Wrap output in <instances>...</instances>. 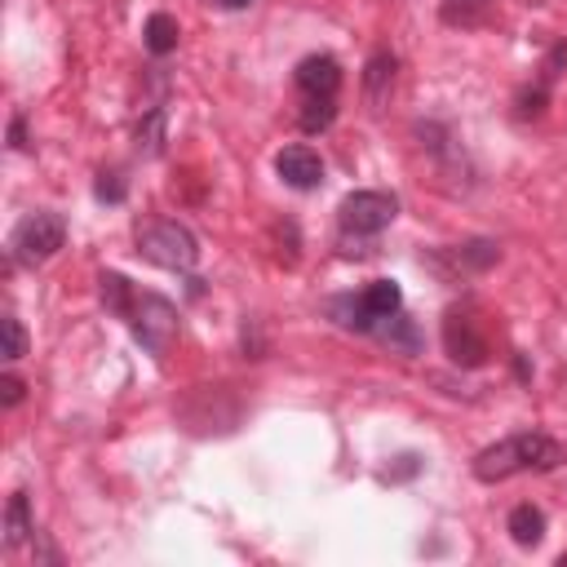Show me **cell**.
Wrapping results in <instances>:
<instances>
[{
    "mask_svg": "<svg viewBox=\"0 0 567 567\" xmlns=\"http://www.w3.org/2000/svg\"><path fill=\"white\" fill-rule=\"evenodd\" d=\"M563 461H567V447L558 439H549L540 430H523V434H509V439L483 447L470 461V470H474L478 483H501V478H514L523 470H536V474L558 470Z\"/></svg>",
    "mask_w": 567,
    "mask_h": 567,
    "instance_id": "6da1fadb",
    "label": "cell"
},
{
    "mask_svg": "<svg viewBox=\"0 0 567 567\" xmlns=\"http://www.w3.org/2000/svg\"><path fill=\"white\" fill-rule=\"evenodd\" d=\"M137 252L164 270H190L199 261L195 235L173 217H151L146 226H137Z\"/></svg>",
    "mask_w": 567,
    "mask_h": 567,
    "instance_id": "7a4b0ae2",
    "label": "cell"
},
{
    "mask_svg": "<svg viewBox=\"0 0 567 567\" xmlns=\"http://www.w3.org/2000/svg\"><path fill=\"white\" fill-rule=\"evenodd\" d=\"M120 319H128L133 337H137L151 354H164L168 341L177 337V306H173L168 297H159V292H137V288H133V297H128V306H124Z\"/></svg>",
    "mask_w": 567,
    "mask_h": 567,
    "instance_id": "3957f363",
    "label": "cell"
},
{
    "mask_svg": "<svg viewBox=\"0 0 567 567\" xmlns=\"http://www.w3.org/2000/svg\"><path fill=\"white\" fill-rule=\"evenodd\" d=\"M62 244H66V221L58 213H27L9 235V252L18 266H40Z\"/></svg>",
    "mask_w": 567,
    "mask_h": 567,
    "instance_id": "277c9868",
    "label": "cell"
},
{
    "mask_svg": "<svg viewBox=\"0 0 567 567\" xmlns=\"http://www.w3.org/2000/svg\"><path fill=\"white\" fill-rule=\"evenodd\" d=\"M341 230L346 235H377L399 217V199L385 190H354L341 199Z\"/></svg>",
    "mask_w": 567,
    "mask_h": 567,
    "instance_id": "5b68a950",
    "label": "cell"
},
{
    "mask_svg": "<svg viewBox=\"0 0 567 567\" xmlns=\"http://www.w3.org/2000/svg\"><path fill=\"white\" fill-rule=\"evenodd\" d=\"M443 346H447V354L461 368H483L487 354H492L487 332H483V323L470 310H447V319H443Z\"/></svg>",
    "mask_w": 567,
    "mask_h": 567,
    "instance_id": "8992f818",
    "label": "cell"
},
{
    "mask_svg": "<svg viewBox=\"0 0 567 567\" xmlns=\"http://www.w3.org/2000/svg\"><path fill=\"white\" fill-rule=\"evenodd\" d=\"M275 173H279L292 190H315V186L323 182V159H319L306 142H292V146H284V151L275 155Z\"/></svg>",
    "mask_w": 567,
    "mask_h": 567,
    "instance_id": "52a82bcc",
    "label": "cell"
},
{
    "mask_svg": "<svg viewBox=\"0 0 567 567\" xmlns=\"http://www.w3.org/2000/svg\"><path fill=\"white\" fill-rule=\"evenodd\" d=\"M292 80H297V89H301V93L337 97V89H341V66H337V58H332V53H310V58H301V62H297Z\"/></svg>",
    "mask_w": 567,
    "mask_h": 567,
    "instance_id": "ba28073f",
    "label": "cell"
},
{
    "mask_svg": "<svg viewBox=\"0 0 567 567\" xmlns=\"http://www.w3.org/2000/svg\"><path fill=\"white\" fill-rule=\"evenodd\" d=\"M359 301H363V310L372 315V323H381V319H390V315L403 310V288H399L394 279H372V284L359 292ZM372 332H377V328H372Z\"/></svg>",
    "mask_w": 567,
    "mask_h": 567,
    "instance_id": "9c48e42d",
    "label": "cell"
},
{
    "mask_svg": "<svg viewBox=\"0 0 567 567\" xmlns=\"http://www.w3.org/2000/svg\"><path fill=\"white\" fill-rule=\"evenodd\" d=\"M394 71H399V62H394L390 49H377V53L368 58V66H363V93H368L372 106L385 102V93H390V84H394Z\"/></svg>",
    "mask_w": 567,
    "mask_h": 567,
    "instance_id": "30bf717a",
    "label": "cell"
},
{
    "mask_svg": "<svg viewBox=\"0 0 567 567\" xmlns=\"http://www.w3.org/2000/svg\"><path fill=\"white\" fill-rule=\"evenodd\" d=\"M505 532L514 536V545L532 549V545H540V536H545V514H540L532 501H523V505H514V509H509Z\"/></svg>",
    "mask_w": 567,
    "mask_h": 567,
    "instance_id": "8fae6325",
    "label": "cell"
},
{
    "mask_svg": "<svg viewBox=\"0 0 567 567\" xmlns=\"http://www.w3.org/2000/svg\"><path fill=\"white\" fill-rule=\"evenodd\" d=\"M377 337L390 346V350H399V354H421V328L399 310V315H390V319H381L377 323Z\"/></svg>",
    "mask_w": 567,
    "mask_h": 567,
    "instance_id": "7c38bea8",
    "label": "cell"
},
{
    "mask_svg": "<svg viewBox=\"0 0 567 567\" xmlns=\"http://www.w3.org/2000/svg\"><path fill=\"white\" fill-rule=\"evenodd\" d=\"M332 120H337V97H323V93H301L297 124H301L306 133H323Z\"/></svg>",
    "mask_w": 567,
    "mask_h": 567,
    "instance_id": "4fadbf2b",
    "label": "cell"
},
{
    "mask_svg": "<svg viewBox=\"0 0 567 567\" xmlns=\"http://www.w3.org/2000/svg\"><path fill=\"white\" fill-rule=\"evenodd\" d=\"M142 35H146V49L155 53V58H164V53H173L177 49V18L173 13H151L146 18V27H142Z\"/></svg>",
    "mask_w": 567,
    "mask_h": 567,
    "instance_id": "5bb4252c",
    "label": "cell"
},
{
    "mask_svg": "<svg viewBox=\"0 0 567 567\" xmlns=\"http://www.w3.org/2000/svg\"><path fill=\"white\" fill-rule=\"evenodd\" d=\"M31 532H35V523H31V509H27V492H13L9 505H4V545H22Z\"/></svg>",
    "mask_w": 567,
    "mask_h": 567,
    "instance_id": "9a60e30c",
    "label": "cell"
},
{
    "mask_svg": "<svg viewBox=\"0 0 567 567\" xmlns=\"http://www.w3.org/2000/svg\"><path fill=\"white\" fill-rule=\"evenodd\" d=\"M439 13H443L447 27H478V22H487L492 0H443Z\"/></svg>",
    "mask_w": 567,
    "mask_h": 567,
    "instance_id": "2e32d148",
    "label": "cell"
},
{
    "mask_svg": "<svg viewBox=\"0 0 567 567\" xmlns=\"http://www.w3.org/2000/svg\"><path fill=\"white\" fill-rule=\"evenodd\" d=\"M137 151L142 155H159L164 151V111L159 106L137 124Z\"/></svg>",
    "mask_w": 567,
    "mask_h": 567,
    "instance_id": "e0dca14e",
    "label": "cell"
},
{
    "mask_svg": "<svg viewBox=\"0 0 567 567\" xmlns=\"http://www.w3.org/2000/svg\"><path fill=\"white\" fill-rule=\"evenodd\" d=\"M27 354V328L18 323V315H4V359L18 363Z\"/></svg>",
    "mask_w": 567,
    "mask_h": 567,
    "instance_id": "ac0fdd59",
    "label": "cell"
},
{
    "mask_svg": "<svg viewBox=\"0 0 567 567\" xmlns=\"http://www.w3.org/2000/svg\"><path fill=\"white\" fill-rule=\"evenodd\" d=\"M496 257H501V248H496L492 239H474V244H465V248H461V261H465V266H474V270L492 266Z\"/></svg>",
    "mask_w": 567,
    "mask_h": 567,
    "instance_id": "d6986e66",
    "label": "cell"
},
{
    "mask_svg": "<svg viewBox=\"0 0 567 567\" xmlns=\"http://www.w3.org/2000/svg\"><path fill=\"white\" fill-rule=\"evenodd\" d=\"M97 199H111V204L124 199V182H120V173H102V177H97Z\"/></svg>",
    "mask_w": 567,
    "mask_h": 567,
    "instance_id": "ffe728a7",
    "label": "cell"
},
{
    "mask_svg": "<svg viewBox=\"0 0 567 567\" xmlns=\"http://www.w3.org/2000/svg\"><path fill=\"white\" fill-rule=\"evenodd\" d=\"M0 390H4V408H18V403H22V394H27V385H22V381H18L13 372H4Z\"/></svg>",
    "mask_w": 567,
    "mask_h": 567,
    "instance_id": "44dd1931",
    "label": "cell"
},
{
    "mask_svg": "<svg viewBox=\"0 0 567 567\" xmlns=\"http://www.w3.org/2000/svg\"><path fill=\"white\" fill-rule=\"evenodd\" d=\"M9 146H13V151H22V146H27V133H22V115H13V124H9Z\"/></svg>",
    "mask_w": 567,
    "mask_h": 567,
    "instance_id": "7402d4cb",
    "label": "cell"
},
{
    "mask_svg": "<svg viewBox=\"0 0 567 567\" xmlns=\"http://www.w3.org/2000/svg\"><path fill=\"white\" fill-rule=\"evenodd\" d=\"M213 4H217V9H248L252 0H213Z\"/></svg>",
    "mask_w": 567,
    "mask_h": 567,
    "instance_id": "603a6c76",
    "label": "cell"
}]
</instances>
